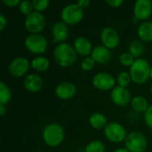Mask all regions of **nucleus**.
I'll use <instances>...</instances> for the list:
<instances>
[{
	"instance_id": "f257e3e1",
	"label": "nucleus",
	"mask_w": 152,
	"mask_h": 152,
	"mask_svg": "<svg viewBox=\"0 0 152 152\" xmlns=\"http://www.w3.org/2000/svg\"><path fill=\"white\" fill-rule=\"evenodd\" d=\"M53 57L57 64L61 67L71 66L77 60V52L76 50L67 43L59 44L54 51Z\"/></svg>"
},
{
	"instance_id": "f03ea898",
	"label": "nucleus",
	"mask_w": 152,
	"mask_h": 152,
	"mask_svg": "<svg viewBox=\"0 0 152 152\" xmlns=\"http://www.w3.org/2000/svg\"><path fill=\"white\" fill-rule=\"evenodd\" d=\"M151 65L144 59H136L130 68V76L136 84H143L151 77Z\"/></svg>"
},
{
	"instance_id": "7ed1b4c3",
	"label": "nucleus",
	"mask_w": 152,
	"mask_h": 152,
	"mask_svg": "<svg viewBox=\"0 0 152 152\" xmlns=\"http://www.w3.org/2000/svg\"><path fill=\"white\" fill-rule=\"evenodd\" d=\"M43 139L48 146H58L64 139V130L58 124L47 125L43 131Z\"/></svg>"
},
{
	"instance_id": "20e7f679",
	"label": "nucleus",
	"mask_w": 152,
	"mask_h": 152,
	"mask_svg": "<svg viewBox=\"0 0 152 152\" xmlns=\"http://www.w3.org/2000/svg\"><path fill=\"white\" fill-rule=\"evenodd\" d=\"M125 144L129 152H144L148 147L146 137L140 132L130 133L126 136Z\"/></svg>"
},
{
	"instance_id": "39448f33",
	"label": "nucleus",
	"mask_w": 152,
	"mask_h": 152,
	"mask_svg": "<svg viewBox=\"0 0 152 152\" xmlns=\"http://www.w3.org/2000/svg\"><path fill=\"white\" fill-rule=\"evenodd\" d=\"M83 9L77 4H69L66 5L61 13V19L66 24H77L83 19Z\"/></svg>"
},
{
	"instance_id": "423d86ee",
	"label": "nucleus",
	"mask_w": 152,
	"mask_h": 152,
	"mask_svg": "<svg viewBox=\"0 0 152 152\" xmlns=\"http://www.w3.org/2000/svg\"><path fill=\"white\" fill-rule=\"evenodd\" d=\"M47 40L40 34H31L25 39L26 48L33 53H43L47 49Z\"/></svg>"
},
{
	"instance_id": "0eeeda50",
	"label": "nucleus",
	"mask_w": 152,
	"mask_h": 152,
	"mask_svg": "<svg viewBox=\"0 0 152 152\" xmlns=\"http://www.w3.org/2000/svg\"><path fill=\"white\" fill-rule=\"evenodd\" d=\"M104 134L106 138L112 142H121L126 139V131L123 126L118 123L112 122L106 126L104 128Z\"/></svg>"
},
{
	"instance_id": "6e6552de",
	"label": "nucleus",
	"mask_w": 152,
	"mask_h": 152,
	"mask_svg": "<svg viewBox=\"0 0 152 152\" xmlns=\"http://www.w3.org/2000/svg\"><path fill=\"white\" fill-rule=\"evenodd\" d=\"M45 25V19L42 13L34 11L27 15L25 20V27L28 31L32 34H37L42 31Z\"/></svg>"
},
{
	"instance_id": "1a4fd4ad",
	"label": "nucleus",
	"mask_w": 152,
	"mask_h": 152,
	"mask_svg": "<svg viewBox=\"0 0 152 152\" xmlns=\"http://www.w3.org/2000/svg\"><path fill=\"white\" fill-rule=\"evenodd\" d=\"M101 40L103 45L109 49L117 47L120 42L118 33L111 27H105L101 31Z\"/></svg>"
},
{
	"instance_id": "9d476101",
	"label": "nucleus",
	"mask_w": 152,
	"mask_h": 152,
	"mask_svg": "<svg viewBox=\"0 0 152 152\" xmlns=\"http://www.w3.org/2000/svg\"><path fill=\"white\" fill-rule=\"evenodd\" d=\"M30 63L28 59L24 57H18L12 60L9 65V72L16 77L23 76L28 70Z\"/></svg>"
},
{
	"instance_id": "9b49d317",
	"label": "nucleus",
	"mask_w": 152,
	"mask_h": 152,
	"mask_svg": "<svg viewBox=\"0 0 152 152\" xmlns=\"http://www.w3.org/2000/svg\"><path fill=\"white\" fill-rule=\"evenodd\" d=\"M93 85L99 90L106 91L115 87V79L110 74L97 73L93 78Z\"/></svg>"
},
{
	"instance_id": "f8f14e48",
	"label": "nucleus",
	"mask_w": 152,
	"mask_h": 152,
	"mask_svg": "<svg viewBox=\"0 0 152 152\" xmlns=\"http://www.w3.org/2000/svg\"><path fill=\"white\" fill-rule=\"evenodd\" d=\"M111 99L113 102L118 106H126L130 101L131 96L129 91L126 87L122 86H115L111 92Z\"/></svg>"
},
{
	"instance_id": "ddd939ff",
	"label": "nucleus",
	"mask_w": 152,
	"mask_h": 152,
	"mask_svg": "<svg viewBox=\"0 0 152 152\" xmlns=\"http://www.w3.org/2000/svg\"><path fill=\"white\" fill-rule=\"evenodd\" d=\"M152 12V2L150 0H138L134 7V16L138 20L148 19Z\"/></svg>"
},
{
	"instance_id": "4468645a",
	"label": "nucleus",
	"mask_w": 152,
	"mask_h": 152,
	"mask_svg": "<svg viewBox=\"0 0 152 152\" xmlns=\"http://www.w3.org/2000/svg\"><path fill=\"white\" fill-rule=\"evenodd\" d=\"M77 93V87L73 83L62 82L55 88L56 95L62 100H69L75 96Z\"/></svg>"
},
{
	"instance_id": "2eb2a0df",
	"label": "nucleus",
	"mask_w": 152,
	"mask_h": 152,
	"mask_svg": "<svg viewBox=\"0 0 152 152\" xmlns=\"http://www.w3.org/2000/svg\"><path fill=\"white\" fill-rule=\"evenodd\" d=\"M91 57L94 60L95 62L106 64L111 59V52L104 45H98L93 49Z\"/></svg>"
},
{
	"instance_id": "dca6fc26",
	"label": "nucleus",
	"mask_w": 152,
	"mask_h": 152,
	"mask_svg": "<svg viewBox=\"0 0 152 152\" xmlns=\"http://www.w3.org/2000/svg\"><path fill=\"white\" fill-rule=\"evenodd\" d=\"M53 38L54 43H59L64 41L69 35V29L63 21H57L53 24L52 28Z\"/></svg>"
},
{
	"instance_id": "f3484780",
	"label": "nucleus",
	"mask_w": 152,
	"mask_h": 152,
	"mask_svg": "<svg viewBox=\"0 0 152 152\" xmlns=\"http://www.w3.org/2000/svg\"><path fill=\"white\" fill-rule=\"evenodd\" d=\"M74 49L76 50L77 53L83 56H87L89 53H92L93 51L91 42L84 37H78L75 39Z\"/></svg>"
},
{
	"instance_id": "a211bd4d",
	"label": "nucleus",
	"mask_w": 152,
	"mask_h": 152,
	"mask_svg": "<svg viewBox=\"0 0 152 152\" xmlns=\"http://www.w3.org/2000/svg\"><path fill=\"white\" fill-rule=\"evenodd\" d=\"M24 86L29 92H38L43 86V79L37 74H29L24 80Z\"/></svg>"
},
{
	"instance_id": "6ab92c4d",
	"label": "nucleus",
	"mask_w": 152,
	"mask_h": 152,
	"mask_svg": "<svg viewBox=\"0 0 152 152\" xmlns=\"http://www.w3.org/2000/svg\"><path fill=\"white\" fill-rule=\"evenodd\" d=\"M137 33L141 40L144 42L152 41V21L142 22L139 26Z\"/></svg>"
},
{
	"instance_id": "aec40b11",
	"label": "nucleus",
	"mask_w": 152,
	"mask_h": 152,
	"mask_svg": "<svg viewBox=\"0 0 152 152\" xmlns=\"http://www.w3.org/2000/svg\"><path fill=\"white\" fill-rule=\"evenodd\" d=\"M90 125L95 129H102L105 128L107 124V118L102 113H94L89 118Z\"/></svg>"
},
{
	"instance_id": "412c9836",
	"label": "nucleus",
	"mask_w": 152,
	"mask_h": 152,
	"mask_svg": "<svg viewBox=\"0 0 152 152\" xmlns=\"http://www.w3.org/2000/svg\"><path fill=\"white\" fill-rule=\"evenodd\" d=\"M131 105L134 110L136 112H146L149 109L148 101L142 96H135L131 101Z\"/></svg>"
},
{
	"instance_id": "4be33fe9",
	"label": "nucleus",
	"mask_w": 152,
	"mask_h": 152,
	"mask_svg": "<svg viewBox=\"0 0 152 152\" xmlns=\"http://www.w3.org/2000/svg\"><path fill=\"white\" fill-rule=\"evenodd\" d=\"M144 49L145 47H144L143 43L141 40H137V39L134 40L129 45V53L134 58H138V59L143 54Z\"/></svg>"
},
{
	"instance_id": "5701e85b",
	"label": "nucleus",
	"mask_w": 152,
	"mask_h": 152,
	"mask_svg": "<svg viewBox=\"0 0 152 152\" xmlns=\"http://www.w3.org/2000/svg\"><path fill=\"white\" fill-rule=\"evenodd\" d=\"M30 64L33 69H35L38 71H45L50 66V61L47 58L39 56V57L35 58L31 61Z\"/></svg>"
},
{
	"instance_id": "b1692460",
	"label": "nucleus",
	"mask_w": 152,
	"mask_h": 152,
	"mask_svg": "<svg viewBox=\"0 0 152 152\" xmlns=\"http://www.w3.org/2000/svg\"><path fill=\"white\" fill-rule=\"evenodd\" d=\"M12 98V94L7 86L4 82L0 83V105L7 104Z\"/></svg>"
},
{
	"instance_id": "393cba45",
	"label": "nucleus",
	"mask_w": 152,
	"mask_h": 152,
	"mask_svg": "<svg viewBox=\"0 0 152 152\" xmlns=\"http://www.w3.org/2000/svg\"><path fill=\"white\" fill-rule=\"evenodd\" d=\"M85 152H105V146L100 141H93L86 145Z\"/></svg>"
},
{
	"instance_id": "a878e982",
	"label": "nucleus",
	"mask_w": 152,
	"mask_h": 152,
	"mask_svg": "<svg viewBox=\"0 0 152 152\" xmlns=\"http://www.w3.org/2000/svg\"><path fill=\"white\" fill-rule=\"evenodd\" d=\"M131 80H132V78H131V76H130V73L121 72L118 76V83L119 86L126 87L129 85V83L131 82Z\"/></svg>"
},
{
	"instance_id": "bb28decb",
	"label": "nucleus",
	"mask_w": 152,
	"mask_h": 152,
	"mask_svg": "<svg viewBox=\"0 0 152 152\" xmlns=\"http://www.w3.org/2000/svg\"><path fill=\"white\" fill-rule=\"evenodd\" d=\"M134 57L130 53H123L119 56V61L124 66H132L134 62Z\"/></svg>"
},
{
	"instance_id": "cd10ccee",
	"label": "nucleus",
	"mask_w": 152,
	"mask_h": 152,
	"mask_svg": "<svg viewBox=\"0 0 152 152\" xmlns=\"http://www.w3.org/2000/svg\"><path fill=\"white\" fill-rule=\"evenodd\" d=\"M32 9H33V4H32V2L30 1H21L19 5L20 12L26 15H28L29 13H31Z\"/></svg>"
},
{
	"instance_id": "c85d7f7f",
	"label": "nucleus",
	"mask_w": 152,
	"mask_h": 152,
	"mask_svg": "<svg viewBox=\"0 0 152 152\" xmlns=\"http://www.w3.org/2000/svg\"><path fill=\"white\" fill-rule=\"evenodd\" d=\"M49 4H50L49 0H33L32 1L33 8L37 12H41V11L45 10L48 7Z\"/></svg>"
},
{
	"instance_id": "c756f323",
	"label": "nucleus",
	"mask_w": 152,
	"mask_h": 152,
	"mask_svg": "<svg viewBox=\"0 0 152 152\" xmlns=\"http://www.w3.org/2000/svg\"><path fill=\"white\" fill-rule=\"evenodd\" d=\"M94 64L95 61L92 57H86L81 62V68L86 71H89L94 67Z\"/></svg>"
},
{
	"instance_id": "7c9ffc66",
	"label": "nucleus",
	"mask_w": 152,
	"mask_h": 152,
	"mask_svg": "<svg viewBox=\"0 0 152 152\" xmlns=\"http://www.w3.org/2000/svg\"><path fill=\"white\" fill-rule=\"evenodd\" d=\"M144 119L145 122L147 124V126L152 129V105L149 107V109L147 110V111L144 114Z\"/></svg>"
},
{
	"instance_id": "2f4dec72",
	"label": "nucleus",
	"mask_w": 152,
	"mask_h": 152,
	"mask_svg": "<svg viewBox=\"0 0 152 152\" xmlns=\"http://www.w3.org/2000/svg\"><path fill=\"white\" fill-rule=\"evenodd\" d=\"M3 3L9 7H13L16 5H20V0H3Z\"/></svg>"
},
{
	"instance_id": "473e14b6",
	"label": "nucleus",
	"mask_w": 152,
	"mask_h": 152,
	"mask_svg": "<svg viewBox=\"0 0 152 152\" xmlns=\"http://www.w3.org/2000/svg\"><path fill=\"white\" fill-rule=\"evenodd\" d=\"M106 2L112 7H118L123 4V0H107Z\"/></svg>"
},
{
	"instance_id": "72a5a7b5",
	"label": "nucleus",
	"mask_w": 152,
	"mask_h": 152,
	"mask_svg": "<svg viewBox=\"0 0 152 152\" xmlns=\"http://www.w3.org/2000/svg\"><path fill=\"white\" fill-rule=\"evenodd\" d=\"M7 25V20L4 15H0V31H3L5 26Z\"/></svg>"
},
{
	"instance_id": "f704fd0d",
	"label": "nucleus",
	"mask_w": 152,
	"mask_h": 152,
	"mask_svg": "<svg viewBox=\"0 0 152 152\" xmlns=\"http://www.w3.org/2000/svg\"><path fill=\"white\" fill-rule=\"evenodd\" d=\"M77 4L83 9V8L87 7L90 4V0H79Z\"/></svg>"
},
{
	"instance_id": "c9c22d12",
	"label": "nucleus",
	"mask_w": 152,
	"mask_h": 152,
	"mask_svg": "<svg viewBox=\"0 0 152 152\" xmlns=\"http://www.w3.org/2000/svg\"><path fill=\"white\" fill-rule=\"evenodd\" d=\"M6 112V108L4 105H0V115L4 116Z\"/></svg>"
},
{
	"instance_id": "e433bc0d",
	"label": "nucleus",
	"mask_w": 152,
	"mask_h": 152,
	"mask_svg": "<svg viewBox=\"0 0 152 152\" xmlns=\"http://www.w3.org/2000/svg\"><path fill=\"white\" fill-rule=\"evenodd\" d=\"M114 152H129V151L126 148H119V149H118V150H116Z\"/></svg>"
},
{
	"instance_id": "4c0bfd02",
	"label": "nucleus",
	"mask_w": 152,
	"mask_h": 152,
	"mask_svg": "<svg viewBox=\"0 0 152 152\" xmlns=\"http://www.w3.org/2000/svg\"><path fill=\"white\" fill-rule=\"evenodd\" d=\"M138 20H138L135 16L133 18V22H134V23H137V21H138Z\"/></svg>"
},
{
	"instance_id": "58836bf2",
	"label": "nucleus",
	"mask_w": 152,
	"mask_h": 152,
	"mask_svg": "<svg viewBox=\"0 0 152 152\" xmlns=\"http://www.w3.org/2000/svg\"><path fill=\"white\" fill-rule=\"evenodd\" d=\"M151 77L152 78V68H151Z\"/></svg>"
},
{
	"instance_id": "ea45409f",
	"label": "nucleus",
	"mask_w": 152,
	"mask_h": 152,
	"mask_svg": "<svg viewBox=\"0 0 152 152\" xmlns=\"http://www.w3.org/2000/svg\"><path fill=\"white\" fill-rule=\"evenodd\" d=\"M151 93H152V86H151Z\"/></svg>"
},
{
	"instance_id": "a19ab883",
	"label": "nucleus",
	"mask_w": 152,
	"mask_h": 152,
	"mask_svg": "<svg viewBox=\"0 0 152 152\" xmlns=\"http://www.w3.org/2000/svg\"><path fill=\"white\" fill-rule=\"evenodd\" d=\"M37 152H42V151H37Z\"/></svg>"
}]
</instances>
